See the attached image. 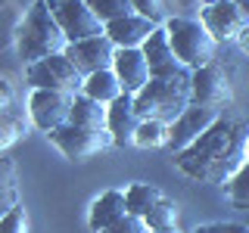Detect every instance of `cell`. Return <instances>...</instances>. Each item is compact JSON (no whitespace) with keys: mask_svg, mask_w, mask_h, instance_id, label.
Wrapping results in <instances>:
<instances>
[{"mask_svg":"<svg viewBox=\"0 0 249 233\" xmlns=\"http://www.w3.org/2000/svg\"><path fill=\"white\" fill-rule=\"evenodd\" d=\"M190 68L184 62L171 68H162V72H153L146 87L134 93V106L137 115L143 121H162L171 124L178 115L190 106Z\"/></svg>","mask_w":249,"mask_h":233,"instance_id":"7a4b0ae2","label":"cell"},{"mask_svg":"<svg viewBox=\"0 0 249 233\" xmlns=\"http://www.w3.org/2000/svg\"><path fill=\"white\" fill-rule=\"evenodd\" d=\"M146 233H150V230H146Z\"/></svg>","mask_w":249,"mask_h":233,"instance_id":"74e56055","label":"cell"},{"mask_svg":"<svg viewBox=\"0 0 249 233\" xmlns=\"http://www.w3.org/2000/svg\"><path fill=\"white\" fill-rule=\"evenodd\" d=\"M88 3V10L97 16L103 25H109V22L115 19H124V16L134 13V6H131V0H84Z\"/></svg>","mask_w":249,"mask_h":233,"instance_id":"44dd1931","label":"cell"},{"mask_svg":"<svg viewBox=\"0 0 249 233\" xmlns=\"http://www.w3.org/2000/svg\"><path fill=\"white\" fill-rule=\"evenodd\" d=\"M69 124H78V128H106V106L90 100V97H84V93H78L72 100Z\"/></svg>","mask_w":249,"mask_h":233,"instance_id":"d6986e66","label":"cell"},{"mask_svg":"<svg viewBox=\"0 0 249 233\" xmlns=\"http://www.w3.org/2000/svg\"><path fill=\"white\" fill-rule=\"evenodd\" d=\"M72 100L69 93H59V90H35L31 93V103H28V112H31V121H35L37 131L50 134V131L69 124V112H72Z\"/></svg>","mask_w":249,"mask_h":233,"instance_id":"8fae6325","label":"cell"},{"mask_svg":"<svg viewBox=\"0 0 249 233\" xmlns=\"http://www.w3.org/2000/svg\"><path fill=\"white\" fill-rule=\"evenodd\" d=\"M16 205H19V193H16V186H0V217H6Z\"/></svg>","mask_w":249,"mask_h":233,"instance_id":"f1b7e54d","label":"cell"},{"mask_svg":"<svg viewBox=\"0 0 249 233\" xmlns=\"http://www.w3.org/2000/svg\"><path fill=\"white\" fill-rule=\"evenodd\" d=\"M10 106H13V87L0 78V112H6Z\"/></svg>","mask_w":249,"mask_h":233,"instance_id":"1f68e13d","label":"cell"},{"mask_svg":"<svg viewBox=\"0 0 249 233\" xmlns=\"http://www.w3.org/2000/svg\"><path fill=\"white\" fill-rule=\"evenodd\" d=\"M246 146H249V137L243 124L231 118H218L193 146L178 152L175 162L193 181L221 183L224 177L237 174V168L246 162Z\"/></svg>","mask_w":249,"mask_h":233,"instance_id":"6da1fadb","label":"cell"},{"mask_svg":"<svg viewBox=\"0 0 249 233\" xmlns=\"http://www.w3.org/2000/svg\"><path fill=\"white\" fill-rule=\"evenodd\" d=\"M134 146H140V150H159V146H168V124H162V121H140V128L134 134Z\"/></svg>","mask_w":249,"mask_h":233,"instance_id":"7402d4cb","label":"cell"},{"mask_svg":"<svg viewBox=\"0 0 249 233\" xmlns=\"http://www.w3.org/2000/svg\"><path fill=\"white\" fill-rule=\"evenodd\" d=\"M25 81L35 90H59V93H69V97H78L84 87V75L66 59V53L31 62L25 68Z\"/></svg>","mask_w":249,"mask_h":233,"instance_id":"5b68a950","label":"cell"},{"mask_svg":"<svg viewBox=\"0 0 249 233\" xmlns=\"http://www.w3.org/2000/svg\"><path fill=\"white\" fill-rule=\"evenodd\" d=\"M13 183H16V165L13 159H6L0 152V186H13Z\"/></svg>","mask_w":249,"mask_h":233,"instance_id":"f546056e","label":"cell"},{"mask_svg":"<svg viewBox=\"0 0 249 233\" xmlns=\"http://www.w3.org/2000/svg\"><path fill=\"white\" fill-rule=\"evenodd\" d=\"M0 233H28V215L22 205H16L6 217H0Z\"/></svg>","mask_w":249,"mask_h":233,"instance_id":"484cf974","label":"cell"},{"mask_svg":"<svg viewBox=\"0 0 249 233\" xmlns=\"http://www.w3.org/2000/svg\"><path fill=\"white\" fill-rule=\"evenodd\" d=\"M140 115L134 106V93H122L115 103L106 106V131L112 137V146H128L134 143V134L140 128Z\"/></svg>","mask_w":249,"mask_h":233,"instance_id":"7c38bea8","label":"cell"},{"mask_svg":"<svg viewBox=\"0 0 249 233\" xmlns=\"http://www.w3.org/2000/svg\"><path fill=\"white\" fill-rule=\"evenodd\" d=\"M140 50H143L146 62H150V75L153 72H162V68L178 66V56H175V50H171V41H168V31L165 28H156L153 34L143 41Z\"/></svg>","mask_w":249,"mask_h":233,"instance_id":"e0dca14e","label":"cell"},{"mask_svg":"<svg viewBox=\"0 0 249 233\" xmlns=\"http://www.w3.org/2000/svg\"><path fill=\"white\" fill-rule=\"evenodd\" d=\"M19 131L22 128H19V121L10 115V109H6V112H0V152H6L16 140H19Z\"/></svg>","mask_w":249,"mask_h":233,"instance_id":"d4e9b609","label":"cell"},{"mask_svg":"<svg viewBox=\"0 0 249 233\" xmlns=\"http://www.w3.org/2000/svg\"><path fill=\"white\" fill-rule=\"evenodd\" d=\"M150 233H178L175 227H162V230H150Z\"/></svg>","mask_w":249,"mask_h":233,"instance_id":"e575fe53","label":"cell"},{"mask_svg":"<svg viewBox=\"0 0 249 233\" xmlns=\"http://www.w3.org/2000/svg\"><path fill=\"white\" fill-rule=\"evenodd\" d=\"M231 202L233 208H240V212H249V162H243V165L237 168V174L231 177Z\"/></svg>","mask_w":249,"mask_h":233,"instance_id":"cb8c5ba5","label":"cell"},{"mask_svg":"<svg viewBox=\"0 0 249 233\" xmlns=\"http://www.w3.org/2000/svg\"><path fill=\"white\" fill-rule=\"evenodd\" d=\"M218 118H221V112H218V109L193 106V103H190L175 121L168 124V146L175 150V155L184 152L187 146H193V143H196V140L206 134V131L212 128Z\"/></svg>","mask_w":249,"mask_h":233,"instance_id":"ba28073f","label":"cell"},{"mask_svg":"<svg viewBox=\"0 0 249 233\" xmlns=\"http://www.w3.org/2000/svg\"><path fill=\"white\" fill-rule=\"evenodd\" d=\"M190 103L209 109H221L224 103H231V81L224 68L212 62V66H202L190 75Z\"/></svg>","mask_w":249,"mask_h":233,"instance_id":"30bf717a","label":"cell"},{"mask_svg":"<svg viewBox=\"0 0 249 233\" xmlns=\"http://www.w3.org/2000/svg\"><path fill=\"white\" fill-rule=\"evenodd\" d=\"M53 140V146L72 162H84L90 155L103 152L106 146H112V137H109L106 128H78V124H62V128L50 131L47 134Z\"/></svg>","mask_w":249,"mask_h":233,"instance_id":"8992f818","label":"cell"},{"mask_svg":"<svg viewBox=\"0 0 249 233\" xmlns=\"http://www.w3.org/2000/svg\"><path fill=\"white\" fill-rule=\"evenodd\" d=\"M131 6H134L137 16L153 19V22H159L162 16H165V0H131Z\"/></svg>","mask_w":249,"mask_h":233,"instance_id":"4316f807","label":"cell"},{"mask_svg":"<svg viewBox=\"0 0 249 233\" xmlns=\"http://www.w3.org/2000/svg\"><path fill=\"white\" fill-rule=\"evenodd\" d=\"M199 22L206 25V31L215 37V44H228V41H240V34H243L246 22L243 16H240V10L231 3H212L206 6L199 16Z\"/></svg>","mask_w":249,"mask_h":233,"instance_id":"4fadbf2b","label":"cell"},{"mask_svg":"<svg viewBox=\"0 0 249 233\" xmlns=\"http://www.w3.org/2000/svg\"><path fill=\"white\" fill-rule=\"evenodd\" d=\"M159 25H156L153 19H143V16L131 13V16H124V19H115V22H109V25H103V34L119 47V50H134V47H143V41Z\"/></svg>","mask_w":249,"mask_h":233,"instance_id":"5bb4252c","label":"cell"},{"mask_svg":"<svg viewBox=\"0 0 249 233\" xmlns=\"http://www.w3.org/2000/svg\"><path fill=\"white\" fill-rule=\"evenodd\" d=\"M162 199L165 196L150 183H131L128 190H124V208H128V215H137V217H143L150 208L159 205Z\"/></svg>","mask_w":249,"mask_h":233,"instance_id":"ffe728a7","label":"cell"},{"mask_svg":"<svg viewBox=\"0 0 249 233\" xmlns=\"http://www.w3.org/2000/svg\"><path fill=\"white\" fill-rule=\"evenodd\" d=\"M115 53H119V47L109 41L106 34L88 37V41H78V44H69V47H66V59L72 62V66H75L84 78L112 68Z\"/></svg>","mask_w":249,"mask_h":233,"instance_id":"9c48e42d","label":"cell"},{"mask_svg":"<svg viewBox=\"0 0 249 233\" xmlns=\"http://www.w3.org/2000/svg\"><path fill=\"white\" fill-rule=\"evenodd\" d=\"M103 233H146V224H143V217H137V215H124L112 227H106Z\"/></svg>","mask_w":249,"mask_h":233,"instance_id":"83f0119b","label":"cell"},{"mask_svg":"<svg viewBox=\"0 0 249 233\" xmlns=\"http://www.w3.org/2000/svg\"><path fill=\"white\" fill-rule=\"evenodd\" d=\"M196 233H249V227H243V224H206Z\"/></svg>","mask_w":249,"mask_h":233,"instance_id":"4dcf8cb0","label":"cell"},{"mask_svg":"<svg viewBox=\"0 0 249 233\" xmlns=\"http://www.w3.org/2000/svg\"><path fill=\"white\" fill-rule=\"evenodd\" d=\"M246 162H249V146H246Z\"/></svg>","mask_w":249,"mask_h":233,"instance_id":"8d00e7d4","label":"cell"},{"mask_svg":"<svg viewBox=\"0 0 249 233\" xmlns=\"http://www.w3.org/2000/svg\"><path fill=\"white\" fill-rule=\"evenodd\" d=\"M143 224L146 230H162V227H175L178 224V205L168 199H162L156 208H150V212L143 215Z\"/></svg>","mask_w":249,"mask_h":233,"instance_id":"603a6c76","label":"cell"},{"mask_svg":"<svg viewBox=\"0 0 249 233\" xmlns=\"http://www.w3.org/2000/svg\"><path fill=\"white\" fill-rule=\"evenodd\" d=\"M128 215V208H124V193L122 190H106L103 196L90 205V215H88V224L93 233H103L106 227H112L119 217Z\"/></svg>","mask_w":249,"mask_h":233,"instance_id":"2e32d148","label":"cell"},{"mask_svg":"<svg viewBox=\"0 0 249 233\" xmlns=\"http://www.w3.org/2000/svg\"><path fill=\"white\" fill-rule=\"evenodd\" d=\"M66 47H69V41L59 31L47 0H35L31 10L25 13L22 28H19V56L25 59V66H31V62H41L47 56L66 53Z\"/></svg>","mask_w":249,"mask_h":233,"instance_id":"3957f363","label":"cell"},{"mask_svg":"<svg viewBox=\"0 0 249 233\" xmlns=\"http://www.w3.org/2000/svg\"><path fill=\"white\" fill-rule=\"evenodd\" d=\"M84 97H90V100H97V103H115V100L122 97V84H119V78H115L112 68H106V72H97V75H88L84 78V87H81Z\"/></svg>","mask_w":249,"mask_h":233,"instance_id":"ac0fdd59","label":"cell"},{"mask_svg":"<svg viewBox=\"0 0 249 233\" xmlns=\"http://www.w3.org/2000/svg\"><path fill=\"white\" fill-rule=\"evenodd\" d=\"M53 19H56L59 31L66 34L69 44L88 41V37H100L103 34V22L97 19L84 0H47Z\"/></svg>","mask_w":249,"mask_h":233,"instance_id":"52a82bcc","label":"cell"},{"mask_svg":"<svg viewBox=\"0 0 249 233\" xmlns=\"http://www.w3.org/2000/svg\"><path fill=\"white\" fill-rule=\"evenodd\" d=\"M233 6L240 10V16H243V22L249 25V0H233Z\"/></svg>","mask_w":249,"mask_h":233,"instance_id":"d6a6232c","label":"cell"},{"mask_svg":"<svg viewBox=\"0 0 249 233\" xmlns=\"http://www.w3.org/2000/svg\"><path fill=\"white\" fill-rule=\"evenodd\" d=\"M168 41L175 50L178 62H184L190 72H196L202 66H212L215 59V37L206 31V25L196 19H168Z\"/></svg>","mask_w":249,"mask_h":233,"instance_id":"277c9868","label":"cell"},{"mask_svg":"<svg viewBox=\"0 0 249 233\" xmlns=\"http://www.w3.org/2000/svg\"><path fill=\"white\" fill-rule=\"evenodd\" d=\"M112 72L119 78L124 93H140L146 87V81H150V62H146L140 47H134V50H119L115 53V62H112Z\"/></svg>","mask_w":249,"mask_h":233,"instance_id":"9a60e30c","label":"cell"},{"mask_svg":"<svg viewBox=\"0 0 249 233\" xmlns=\"http://www.w3.org/2000/svg\"><path fill=\"white\" fill-rule=\"evenodd\" d=\"M237 44H240V47H243V50L249 53V25L243 28V34H240V41H237Z\"/></svg>","mask_w":249,"mask_h":233,"instance_id":"836d02e7","label":"cell"},{"mask_svg":"<svg viewBox=\"0 0 249 233\" xmlns=\"http://www.w3.org/2000/svg\"><path fill=\"white\" fill-rule=\"evenodd\" d=\"M212 3H231V0H206V6H212Z\"/></svg>","mask_w":249,"mask_h":233,"instance_id":"d590c367","label":"cell"}]
</instances>
